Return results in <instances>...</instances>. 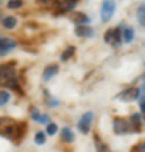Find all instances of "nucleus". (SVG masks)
<instances>
[{"label":"nucleus","instance_id":"1","mask_svg":"<svg viewBox=\"0 0 145 152\" xmlns=\"http://www.w3.org/2000/svg\"><path fill=\"white\" fill-rule=\"evenodd\" d=\"M27 132V124L26 122H14V124L7 129V132L4 134V137H7V139H10L12 142H20L22 139H24V135H26Z\"/></svg>","mask_w":145,"mask_h":152},{"label":"nucleus","instance_id":"2","mask_svg":"<svg viewBox=\"0 0 145 152\" xmlns=\"http://www.w3.org/2000/svg\"><path fill=\"white\" fill-rule=\"evenodd\" d=\"M17 78L15 75V68H14V63H7V64H0V86H5Z\"/></svg>","mask_w":145,"mask_h":152},{"label":"nucleus","instance_id":"3","mask_svg":"<svg viewBox=\"0 0 145 152\" xmlns=\"http://www.w3.org/2000/svg\"><path fill=\"white\" fill-rule=\"evenodd\" d=\"M113 130L117 132L118 135H123V134L132 132V124H130V118H122V117L113 118Z\"/></svg>","mask_w":145,"mask_h":152},{"label":"nucleus","instance_id":"4","mask_svg":"<svg viewBox=\"0 0 145 152\" xmlns=\"http://www.w3.org/2000/svg\"><path fill=\"white\" fill-rule=\"evenodd\" d=\"M93 118H95L93 112H86V113H83L81 120L78 122V129H79L81 134H90V130H91V124H93Z\"/></svg>","mask_w":145,"mask_h":152},{"label":"nucleus","instance_id":"5","mask_svg":"<svg viewBox=\"0 0 145 152\" xmlns=\"http://www.w3.org/2000/svg\"><path fill=\"white\" fill-rule=\"evenodd\" d=\"M113 12H115V2H113V0H103V4H101V20L108 22L113 17Z\"/></svg>","mask_w":145,"mask_h":152},{"label":"nucleus","instance_id":"6","mask_svg":"<svg viewBox=\"0 0 145 152\" xmlns=\"http://www.w3.org/2000/svg\"><path fill=\"white\" fill-rule=\"evenodd\" d=\"M17 44L12 37H0V56H5L10 49H14Z\"/></svg>","mask_w":145,"mask_h":152},{"label":"nucleus","instance_id":"7","mask_svg":"<svg viewBox=\"0 0 145 152\" xmlns=\"http://www.w3.org/2000/svg\"><path fill=\"white\" fill-rule=\"evenodd\" d=\"M118 98L122 102H133L138 98V88H128V90H125L118 95Z\"/></svg>","mask_w":145,"mask_h":152},{"label":"nucleus","instance_id":"8","mask_svg":"<svg viewBox=\"0 0 145 152\" xmlns=\"http://www.w3.org/2000/svg\"><path fill=\"white\" fill-rule=\"evenodd\" d=\"M78 4V0H61L59 5H58V12L64 14V12H71L74 9V5Z\"/></svg>","mask_w":145,"mask_h":152},{"label":"nucleus","instance_id":"9","mask_svg":"<svg viewBox=\"0 0 145 152\" xmlns=\"http://www.w3.org/2000/svg\"><path fill=\"white\" fill-rule=\"evenodd\" d=\"M142 115L140 113H132L130 115V124H132V132H140L142 129Z\"/></svg>","mask_w":145,"mask_h":152},{"label":"nucleus","instance_id":"10","mask_svg":"<svg viewBox=\"0 0 145 152\" xmlns=\"http://www.w3.org/2000/svg\"><path fill=\"white\" fill-rule=\"evenodd\" d=\"M74 32H76V36H79V37H90V36H93V29L90 27V26L83 24V26H76Z\"/></svg>","mask_w":145,"mask_h":152},{"label":"nucleus","instance_id":"11","mask_svg":"<svg viewBox=\"0 0 145 152\" xmlns=\"http://www.w3.org/2000/svg\"><path fill=\"white\" fill-rule=\"evenodd\" d=\"M58 71H59V66H56V64L47 66V68L44 69V73H42V80H44V81H49L52 76L58 75Z\"/></svg>","mask_w":145,"mask_h":152},{"label":"nucleus","instance_id":"12","mask_svg":"<svg viewBox=\"0 0 145 152\" xmlns=\"http://www.w3.org/2000/svg\"><path fill=\"white\" fill-rule=\"evenodd\" d=\"M14 122H15V120L9 118V117H0V135L4 137V134L7 132V129H9Z\"/></svg>","mask_w":145,"mask_h":152},{"label":"nucleus","instance_id":"13","mask_svg":"<svg viewBox=\"0 0 145 152\" xmlns=\"http://www.w3.org/2000/svg\"><path fill=\"white\" fill-rule=\"evenodd\" d=\"M61 139L64 142H68V144H71V142L74 140V132L71 130L69 127H64V129L61 130Z\"/></svg>","mask_w":145,"mask_h":152},{"label":"nucleus","instance_id":"14","mask_svg":"<svg viewBox=\"0 0 145 152\" xmlns=\"http://www.w3.org/2000/svg\"><path fill=\"white\" fill-rule=\"evenodd\" d=\"M122 42H123V36H122V27H117L115 29V32H113V41L111 44L113 46H122Z\"/></svg>","mask_w":145,"mask_h":152},{"label":"nucleus","instance_id":"15","mask_svg":"<svg viewBox=\"0 0 145 152\" xmlns=\"http://www.w3.org/2000/svg\"><path fill=\"white\" fill-rule=\"evenodd\" d=\"M122 36H123V42H132L135 32L132 27H125V29H122Z\"/></svg>","mask_w":145,"mask_h":152},{"label":"nucleus","instance_id":"16","mask_svg":"<svg viewBox=\"0 0 145 152\" xmlns=\"http://www.w3.org/2000/svg\"><path fill=\"white\" fill-rule=\"evenodd\" d=\"M95 144H96V152H111V151H110V147H108L98 135L95 137Z\"/></svg>","mask_w":145,"mask_h":152},{"label":"nucleus","instance_id":"17","mask_svg":"<svg viewBox=\"0 0 145 152\" xmlns=\"http://www.w3.org/2000/svg\"><path fill=\"white\" fill-rule=\"evenodd\" d=\"M2 26H4L5 29H14L17 26V19H15V17H4Z\"/></svg>","mask_w":145,"mask_h":152},{"label":"nucleus","instance_id":"18","mask_svg":"<svg viewBox=\"0 0 145 152\" xmlns=\"http://www.w3.org/2000/svg\"><path fill=\"white\" fill-rule=\"evenodd\" d=\"M73 20H74L78 26H83V24H88L90 19H88V15H85V14H73Z\"/></svg>","mask_w":145,"mask_h":152},{"label":"nucleus","instance_id":"19","mask_svg":"<svg viewBox=\"0 0 145 152\" xmlns=\"http://www.w3.org/2000/svg\"><path fill=\"white\" fill-rule=\"evenodd\" d=\"M137 17H138L140 26L145 27V4H142V5L138 7V14H137Z\"/></svg>","mask_w":145,"mask_h":152},{"label":"nucleus","instance_id":"20","mask_svg":"<svg viewBox=\"0 0 145 152\" xmlns=\"http://www.w3.org/2000/svg\"><path fill=\"white\" fill-rule=\"evenodd\" d=\"M34 140H36V144H37V145L46 144V132H37V134H36V137H34Z\"/></svg>","mask_w":145,"mask_h":152},{"label":"nucleus","instance_id":"21","mask_svg":"<svg viewBox=\"0 0 145 152\" xmlns=\"http://www.w3.org/2000/svg\"><path fill=\"white\" fill-rule=\"evenodd\" d=\"M73 54H74V48H68L64 53H63V56H61V61H68Z\"/></svg>","mask_w":145,"mask_h":152},{"label":"nucleus","instance_id":"22","mask_svg":"<svg viewBox=\"0 0 145 152\" xmlns=\"http://www.w3.org/2000/svg\"><path fill=\"white\" fill-rule=\"evenodd\" d=\"M46 134H47V135H56V134H58V125L56 124H47Z\"/></svg>","mask_w":145,"mask_h":152},{"label":"nucleus","instance_id":"23","mask_svg":"<svg viewBox=\"0 0 145 152\" xmlns=\"http://www.w3.org/2000/svg\"><path fill=\"white\" fill-rule=\"evenodd\" d=\"M9 100H10V93L9 91H0V107L5 105Z\"/></svg>","mask_w":145,"mask_h":152},{"label":"nucleus","instance_id":"24","mask_svg":"<svg viewBox=\"0 0 145 152\" xmlns=\"http://www.w3.org/2000/svg\"><path fill=\"white\" fill-rule=\"evenodd\" d=\"M22 4H24L22 0H10V2L7 4V7H9V9H20Z\"/></svg>","mask_w":145,"mask_h":152},{"label":"nucleus","instance_id":"25","mask_svg":"<svg viewBox=\"0 0 145 152\" xmlns=\"http://www.w3.org/2000/svg\"><path fill=\"white\" fill-rule=\"evenodd\" d=\"M113 32H115V29H108L106 32H105V42L111 44V41H113Z\"/></svg>","mask_w":145,"mask_h":152},{"label":"nucleus","instance_id":"26","mask_svg":"<svg viewBox=\"0 0 145 152\" xmlns=\"http://www.w3.org/2000/svg\"><path fill=\"white\" fill-rule=\"evenodd\" d=\"M132 152H145V140H140L138 144L133 147V151Z\"/></svg>","mask_w":145,"mask_h":152},{"label":"nucleus","instance_id":"27","mask_svg":"<svg viewBox=\"0 0 145 152\" xmlns=\"http://www.w3.org/2000/svg\"><path fill=\"white\" fill-rule=\"evenodd\" d=\"M31 117H32L36 122H39V120H41V113L37 112V108H36V107H32V108H31Z\"/></svg>","mask_w":145,"mask_h":152},{"label":"nucleus","instance_id":"28","mask_svg":"<svg viewBox=\"0 0 145 152\" xmlns=\"http://www.w3.org/2000/svg\"><path fill=\"white\" fill-rule=\"evenodd\" d=\"M138 98H140V102L145 100V85H142V86L138 88Z\"/></svg>","mask_w":145,"mask_h":152},{"label":"nucleus","instance_id":"29","mask_svg":"<svg viewBox=\"0 0 145 152\" xmlns=\"http://www.w3.org/2000/svg\"><path fill=\"white\" fill-rule=\"evenodd\" d=\"M39 124H51V122H49V115H41Z\"/></svg>","mask_w":145,"mask_h":152},{"label":"nucleus","instance_id":"30","mask_svg":"<svg viewBox=\"0 0 145 152\" xmlns=\"http://www.w3.org/2000/svg\"><path fill=\"white\" fill-rule=\"evenodd\" d=\"M140 112L145 115V100H144V102H140Z\"/></svg>","mask_w":145,"mask_h":152},{"label":"nucleus","instance_id":"31","mask_svg":"<svg viewBox=\"0 0 145 152\" xmlns=\"http://www.w3.org/2000/svg\"><path fill=\"white\" fill-rule=\"evenodd\" d=\"M54 0H39V4H46V5H49V4H52Z\"/></svg>","mask_w":145,"mask_h":152},{"label":"nucleus","instance_id":"32","mask_svg":"<svg viewBox=\"0 0 145 152\" xmlns=\"http://www.w3.org/2000/svg\"><path fill=\"white\" fill-rule=\"evenodd\" d=\"M144 120H145V115H144Z\"/></svg>","mask_w":145,"mask_h":152}]
</instances>
